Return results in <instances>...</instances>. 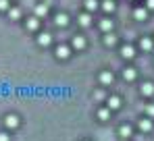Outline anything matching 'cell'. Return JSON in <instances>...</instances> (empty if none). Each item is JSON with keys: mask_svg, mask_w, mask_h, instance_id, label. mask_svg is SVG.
<instances>
[{"mask_svg": "<svg viewBox=\"0 0 154 141\" xmlns=\"http://www.w3.org/2000/svg\"><path fill=\"white\" fill-rule=\"evenodd\" d=\"M52 44V35L50 33H48V31H44V33H40V35H38V46H50Z\"/></svg>", "mask_w": 154, "mask_h": 141, "instance_id": "9c48e42d", "label": "cell"}, {"mask_svg": "<svg viewBox=\"0 0 154 141\" xmlns=\"http://www.w3.org/2000/svg\"><path fill=\"white\" fill-rule=\"evenodd\" d=\"M96 116H98V120H108V118H110V110L104 106V108H100V110L96 112Z\"/></svg>", "mask_w": 154, "mask_h": 141, "instance_id": "603a6c76", "label": "cell"}, {"mask_svg": "<svg viewBox=\"0 0 154 141\" xmlns=\"http://www.w3.org/2000/svg\"><path fill=\"white\" fill-rule=\"evenodd\" d=\"M106 108L112 112V110H119L121 108V98L119 95H108L106 98Z\"/></svg>", "mask_w": 154, "mask_h": 141, "instance_id": "6da1fadb", "label": "cell"}, {"mask_svg": "<svg viewBox=\"0 0 154 141\" xmlns=\"http://www.w3.org/2000/svg\"><path fill=\"white\" fill-rule=\"evenodd\" d=\"M6 15H8V19H11V21H17V19H21V8L11 6V8L6 10Z\"/></svg>", "mask_w": 154, "mask_h": 141, "instance_id": "ffe728a7", "label": "cell"}, {"mask_svg": "<svg viewBox=\"0 0 154 141\" xmlns=\"http://www.w3.org/2000/svg\"><path fill=\"white\" fill-rule=\"evenodd\" d=\"M133 135V129L129 127V124H121L119 127V137H123V139H129Z\"/></svg>", "mask_w": 154, "mask_h": 141, "instance_id": "e0dca14e", "label": "cell"}, {"mask_svg": "<svg viewBox=\"0 0 154 141\" xmlns=\"http://www.w3.org/2000/svg\"><path fill=\"white\" fill-rule=\"evenodd\" d=\"M100 8H102L104 13H112L115 10V0H102L100 2Z\"/></svg>", "mask_w": 154, "mask_h": 141, "instance_id": "44dd1931", "label": "cell"}, {"mask_svg": "<svg viewBox=\"0 0 154 141\" xmlns=\"http://www.w3.org/2000/svg\"><path fill=\"white\" fill-rule=\"evenodd\" d=\"M54 54H56V58H60V60H67L69 56H71V48L69 46H56V50H54Z\"/></svg>", "mask_w": 154, "mask_h": 141, "instance_id": "7a4b0ae2", "label": "cell"}, {"mask_svg": "<svg viewBox=\"0 0 154 141\" xmlns=\"http://www.w3.org/2000/svg\"><path fill=\"white\" fill-rule=\"evenodd\" d=\"M144 110H146V114H148V116H154V104H146V106H144Z\"/></svg>", "mask_w": 154, "mask_h": 141, "instance_id": "cb8c5ba5", "label": "cell"}, {"mask_svg": "<svg viewBox=\"0 0 154 141\" xmlns=\"http://www.w3.org/2000/svg\"><path fill=\"white\" fill-rule=\"evenodd\" d=\"M146 8L148 10H154V0H146Z\"/></svg>", "mask_w": 154, "mask_h": 141, "instance_id": "4316f807", "label": "cell"}, {"mask_svg": "<svg viewBox=\"0 0 154 141\" xmlns=\"http://www.w3.org/2000/svg\"><path fill=\"white\" fill-rule=\"evenodd\" d=\"M112 81H115L112 70H102V73H100V83H102V85H110Z\"/></svg>", "mask_w": 154, "mask_h": 141, "instance_id": "4fadbf2b", "label": "cell"}, {"mask_svg": "<svg viewBox=\"0 0 154 141\" xmlns=\"http://www.w3.org/2000/svg\"><path fill=\"white\" fill-rule=\"evenodd\" d=\"M121 56H123L125 60H131V58L135 56V48L131 46V44H125V46H121Z\"/></svg>", "mask_w": 154, "mask_h": 141, "instance_id": "277c9868", "label": "cell"}, {"mask_svg": "<svg viewBox=\"0 0 154 141\" xmlns=\"http://www.w3.org/2000/svg\"><path fill=\"white\" fill-rule=\"evenodd\" d=\"M11 8V0H0V10H8Z\"/></svg>", "mask_w": 154, "mask_h": 141, "instance_id": "d4e9b609", "label": "cell"}, {"mask_svg": "<svg viewBox=\"0 0 154 141\" xmlns=\"http://www.w3.org/2000/svg\"><path fill=\"white\" fill-rule=\"evenodd\" d=\"M19 124H21V122H19V116H17V114H6V116H4V127H6V129H17Z\"/></svg>", "mask_w": 154, "mask_h": 141, "instance_id": "3957f363", "label": "cell"}, {"mask_svg": "<svg viewBox=\"0 0 154 141\" xmlns=\"http://www.w3.org/2000/svg\"><path fill=\"white\" fill-rule=\"evenodd\" d=\"M102 42H104V46H106V48H112V46H117V35H115L112 31H108V33H104Z\"/></svg>", "mask_w": 154, "mask_h": 141, "instance_id": "30bf717a", "label": "cell"}, {"mask_svg": "<svg viewBox=\"0 0 154 141\" xmlns=\"http://www.w3.org/2000/svg\"><path fill=\"white\" fill-rule=\"evenodd\" d=\"M54 25H56V27H67V25H69V17H67L65 13L54 15Z\"/></svg>", "mask_w": 154, "mask_h": 141, "instance_id": "7c38bea8", "label": "cell"}, {"mask_svg": "<svg viewBox=\"0 0 154 141\" xmlns=\"http://www.w3.org/2000/svg\"><path fill=\"white\" fill-rule=\"evenodd\" d=\"M71 48H73V50H83V48H85V38H83V35H75V38L71 40Z\"/></svg>", "mask_w": 154, "mask_h": 141, "instance_id": "8fae6325", "label": "cell"}, {"mask_svg": "<svg viewBox=\"0 0 154 141\" xmlns=\"http://www.w3.org/2000/svg\"><path fill=\"white\" fill-rule=\"evenodd\" d=\"M77 23L81 25V27H90V25H92V15H90V13H81V15L77 17Z\"/></svg>", "mask_w": 154, "mask_h": 141, "instance_id": "5bb4252c", "label": "cell"}, {"mask_svg": "<svg viewBox=\"0 0 154 141\" xmlns=\"http://www.w3.org/2000/svg\"><path fill=\"white\" fill-rule=\"evenodd\" d=\"M0 141H11V135L8 133H0Z\"/></svg>", "mask_w": 154, "mask_h": 141, "instance_id": "83f0119b", "label": "cell"}, {"mask_svg": "<svg viewBox=\"0 0 154 141\" xmlns=\"http://www.w3.org/2000/svg\"><path fill=\"white\" fill-rule=\"evenodd\" d=\"M83 4H85V13H90V15L100 8V2L98 0H83Z\"/></svg>", "mask_w": 154, "mask_h": 141, "instance_id": "2e32d148", "label": "cell"}, {"mask_svg": "<svg viewBox=\"0 0 154 141\" xmlns=\"http://www.w3.org/2000/svg\"><path fill=\"white\" fill-rule=\"evenodd\" d=\"M140 94L144 95V98H150V95H154V83H150V81L142 83V87H140Z\"/></svg>", "mask_w": 154, "mask_h": 141, "instance_id": "8992f818", "label": "cell"}, {"mask_svg": "<svg viewBox=\"0 0 154 141\" xmlns=\"http://www.w3.org/2000/svg\"><path fill=\"white\" fill-rule=\"evenodd\" d=\"M152 120L150 118H142V120H137V129L142 131V133H148V131H152Z\"/></svg>", "mask_w": 154, "mask_h": 141, "instance_id": "ba28073f", "label": "cell"}, {"mask_svg": "<svg viewBox=\"0 0 154 141\" xmlns=\"http://www.w3.org/2000/svg\"><path fill=\"white\" fill-rule=\"evenodd\" d=\"M133 17H135V21H146L148 19V8L146 6H137L133 10Z\"/></svg>", "mask_w": 154, "mask_h": 141, "instance_id": "52a82bcc", "label": "cell"}, {"mask_svg": "<svg viewBox=\"0 0 154 141\" xmlns=\"http://www.w3.org/2000/svg\"><path fill=\"white\" fill-rule=\"evenodd\" d=\"M100 29H102L104 33H108V31H112V27H115V21H110L108 17H104V19H100Z\"/></svg>", "mask_w": 154, "mask_h": 141, "instance_id": "9a60e30c", "label": "cell"}, {"mask_svg": "<svg viewBox=\"0 0 154 141\" xmlns=\"http://www.w3.org/2000/svg\"><path fill=\"white\" fill-rule=\"evenodd\" d=\"M25 27L29 29V31H38V27H40V19L38 17H29L25 21Z\"/></svg>", "mask_w": 154, "mask_h": 141, "instance_id": "ac0fdd59", "label": "cell"}, {"mask_svg": "<svg viewBox=\"0 0 154 141\" xmlns=\"http://www.w3.org/2000/svg\"><path fill=\"white\" fill-rule=\"evenodd\" d=\"M154 48V42L152 38H148V35H144V38H140V50H144V52H150Z\"/></svg>", "mask_w": 154, "mask_h": 141, "instance_id": "5b68a950", "label": "cell"}, {"mask_svg": "<svg viewBox=\"0 0 154 141\" xmlns=\"http://www.w3.org/2000/svg\"><path fill=\"white\" fill-rule=\"evenodd\" d=\"M94 100H104V92L102 89H96V92H94Z\"/></svg>", "mask_w": 154, "mask_h": 141, "instance_id": "484cf974", "label": "cell"}, {"mask_svg": "<svg viewBox=\"0 0 154 141\" xmlns=\"http://www.w3.org/2000/svg\"><path fill=\"white\" fill-rule=\"evenodd\" d=\"M137 77V70L133 69V67H127V69H123V79L125 81H133Z\"/></svg>", "mask_w": 154, "mask_h": 141, "instance_id": "d6986e66", "label": "cell"}, {"mask_svg": "<svg viewBox=\"0 0 154 141\" xmlns=\"http://www.w3.org/2000/svg\"><path fill=\"white\" fill-rule=\"evenodd\" d=\"M46 15H48V4H38V6H35V17L42 19V17H46Z\"/></svg>", "mask_w": 154, "mask_h": 141, "instance_id": "7402d4cb", "label": "cell"}]
</instances>
